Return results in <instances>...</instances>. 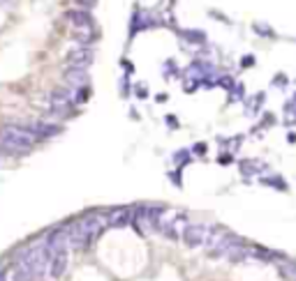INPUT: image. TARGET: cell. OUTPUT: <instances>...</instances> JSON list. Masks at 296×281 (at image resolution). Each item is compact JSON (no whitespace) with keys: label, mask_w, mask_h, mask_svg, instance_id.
Here are the masks:
<instances>
[{"label":"cell","mask_w":296,"mask_h":281,"mask_svg":"<svg viewBox=\"0 0 296 281\" xmlns=\"http://www.w3.org/2000/svg\"><path fill=\"white\" fill-rule=\"evenodd\" d=\"M132 207H116V210H111L109 215H107V226H125V224L132 222Z\"/></svg>","instance_id":"cell-10"},{"label":"cell","mask_w":296,"mask_h":281,"mask_svg":"<svg viewBox=\"0 0 296 281\" xmlns=\"http://www.w3.org/2000/svg\"><path fill=\"white\" fill-rule=\"evenodd\" d=\"M51 108L54 111H58V113H63L67 106L72 104V90H65V88H58V90L51 92V99H49Z\"/></svg>","instance_id":"cell-11"},{"label":"cell","mask_w":296,"mask_h":281,"mask_svg":"<svg viewBox=\"0 0 296 281\" xmlns=\"http://www.w3.org/2000/svg\"><path fill=\"white\" fill-rule=\"evenodd\" d=\"M95 53L90 46H77V49L70 53V67L72 69H88L90 67V62H93Z\"/></svg>","instance_id":"cell-5"},{"label":"cell","mask_w":296,"mask_h":281,"mask_svg":"<svg viewBox=\"0 0 296 281\" xmlns=\"http://www.w3.org/2000/svg\"><path fill=\"white\" fill-rule=\"evenodd\" d=\"M67 19H70V23L74 26V30H93V19H90V14L88 12H83V10H72V12H67Z\"/></svg>","instance_id":"cell-8"},{"label":"cell","mask_w":296,"mask_h":281,"mask_svg":"<svg viewBox=\"0 0 296 281\" xmlns=\"http://www.w3.org/2000/svg\"><path fill=\"white\" fill-rule=\"evenodd\" d=\"M0 140H3V150L28 152L35 143V136L21 124H7V127L0 129Z\"/></svg>","instance_id":"cell-2"},{"label":"cell","mask_w":296,"mask_h":281,"mask_svg":"<svg viewBox=\"0 0 296 281\" xmlns=\"http://www.w3.org/2000/svg\"><path fill=\"white\" fill-rule=\"evenodd\" d=\"M0 150H3V140H0Z\"/></svg>","instance_id":"cell-13"},{"label":"cell","mask_w":296,"mask_h":281,"mask_svg":"<svg viewBox=\"0 0 296 281\" xmlns=\"http://www.w3.org/2000/svg\"><path fill=\"white\" fill-rule=\"evenodd\" d=\"M187 224H190V222L185 219V215H178V212H174V217H171L169 222H167V226L162 228V235L176 242V240L183 238V231H185Z\"/></svg>","instance_id":"cell-6"},{"label":"cell","mask_w":296,"mask_h":281,"mask_svg":"<svg viewBox=\"0 0 296 281\" xmlns=\"http://www.w3.org/2000/svg\"><path fill=\"white\" fill-rule=\"evenodd\" d=\"M3 3H5V0H0V5H3Z\"/></svg>","instance_id":"cell-14"},{"label":"cell","mask_w":296,"mask_h":281,"mask_svg":"<svg viewBox=\"0 0 296 281\" xmlns=\"http://www.w3.org/2000/svg\"><path fill=\"white\" fill-rule=\"evenodd\" d=\"M238 235L229 233L227 228L222 226H211V233H209V240H206V251H209L211 258H220V256H227L229 254V249L238 242Z\"/></svg>","instance_id":"cell-3"},{"label":"cell","mask_w":296,"mask_h":281,"mask_svg":"<svg viewBox=\"0 0 296 281\" xmlns=\"http://www.w3.org/2000/svg\"><path fill=\"white\" fill-rule=\"evenodd\" d=\"M107 226V217L90 212V215L81 217L77 222H72L67 228V240H70V249H86L95 242L102 228Z\"/></svg>","instance_id":"cell-1"},{"label":"cell","mask_w":296,"mask_h":281,"mask_svg":"<svg viewBox=\"0 0 296 281\" xmlns=\"http://www.w3.org/2000/svg\"><path fill=\"white\" fill-rule=\"evenodd\" d=\"M26 129L30 131L35 138H44V136H56V134H61V127H58V124L44 122V120H39V122H30Z\"/></svg>","instance_id":"cell-9"},{"label":"cell","mask_w":296,"mask_h":281,"mask_svg":"<svg viewBox=\"0 0 296 281\" xmlns=\"http://www.w3.org/2000/svg\"><path fill=\"white\" fill-rule=\"evenodd\" d=\"M65 79L74 90H83V88L88 86V72L86 69H72V67H67Z\"/></svg>","instance_id":"cell-12"},{"label":"cell","mask_w":296,"mask_h":281,"mask_svg":"<svg viewBox=\"0 0 296 281\" xmlns=\"http://www.w3.org/2000/svg\"><path fill=\"white\" fill-rule=\"evenodd\" d=\"M209 233H211L209 224H187L185 231H183V238L181 240L190 249H199V247H204V244H206Z\"/></svg>","instance_id":"cell-4"},{"label":"cell","mask_w":296,"mask_h":281,"mask_svg":"<svg viewBox=\"0 0 296 281\" xmlns=\"http://www.w3.org/2000/svg\"><path fill=\"white\" fill-rule=\"evenodd\" d=\"M67 265H70V251H58V254L51 256V260H49L51 279H61V276L65 274Z\"/></svg>","instance_id":"cell-7"}]
</instances>
